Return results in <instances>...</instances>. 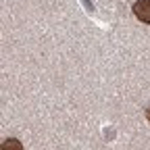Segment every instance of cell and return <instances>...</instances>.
Segmentation results:
<instances>
[{"label": "cell", "instance_id": "cell-1", "mask_svg": "<svg viewBox=\"0 0 150 150\" xmlns=\"http://www.w3.org/2000/svg\"><path fill=\"white\" fill-rule=\"evenodd\" d=\"M134 15L138 21L150 23V0H136L134 4Z\"/></svg>", "mask_w": 150, "mask_h": 150}, {"label": "cell", "instance_id": "cell-3", "mask_svg": "<svg viewBox=\"0 0 150 150\" xmlns=\"http://www.w3.org/2000/svg\"><path fill=\"white\" fill-rule=\"evenodd\" d=\"M146 119L150 121V108H146Z\"/></svg>", "mask_w": 150, "mask_h": 150}, {"label": "cell", "instance_id": "cell-2", "mask_svg": "<svg viewBox=\"0 0 150 150\" xmlns=\"http://www.w3.org/2000/svg\"><path fill=\"white\" fill-rule=\"evenodd\" d=\"M2 150H23V144L15 138H8V140L2 142Z\"/></svg>", "mask_w": 150, "mask_h": 150}]
</instances>
